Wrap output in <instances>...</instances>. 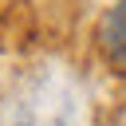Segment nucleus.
<instances>
[{
  "mask_svg": "<svg viewBox=\"0 0 126 126\" xmlns=\"http://www.w3.org/2000/svg\"><path fill=\"white\" fill-rule=\"evenodd\" d=\"M94 39H98L102 55H106L118 71H126V0H114V4L106 8V16L98 20Z\"/></svg>",
  "mask_w": 126,
  "mask_h": 126,
  "instance_id": "1",
  "label": "nucleus"
}]
</instances>
